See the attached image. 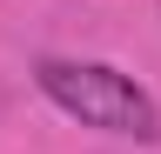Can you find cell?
<instances>
[{
  "mask_svg": "<svg viewBox=\"0 0 161 154\" xmlns=\"http://www.w3.org/2000/svg\"><path fill=\"white\" fill-rule=\"evenodd\" d=\"M40 94L54 107H67L74 121L108 127V134H134V141H161V114L128 74L101 67V61H40L34 67Z\"/></svg>",
  "mask_w": 161,
  "mask_h": 154,
  "instance_id": "6da1fadb",
  "label": "cell"
}]
</instances>
